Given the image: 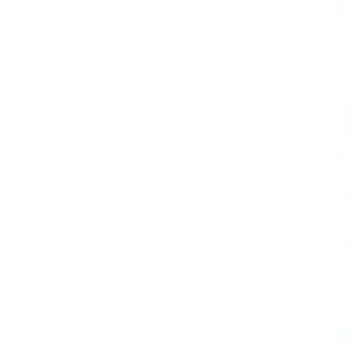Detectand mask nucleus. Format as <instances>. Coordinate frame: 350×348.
I'll use <instances>...</instances> for the list:
<instances>
[]
</instances>
